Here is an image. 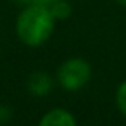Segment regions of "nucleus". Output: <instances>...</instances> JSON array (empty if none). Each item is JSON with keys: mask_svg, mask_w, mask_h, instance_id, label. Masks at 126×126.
<instances>
[{"mask_svg": "<svg viewBox=\"0 0 126 126\" xmlns=\"http://www.w3.org/2000/svg\"><path fill=\"white\" fill-rule=\"evenodd\" d=\"M51 11L45 5H31L19 15L18 35L26 45L38 46L48 40L53 32Z\"/></svg>", "mask_w": 126, "mask_h": 126, "instance_id": "obj_1", "label": "nucleus"}, {"mask_svg": "<svg viewBox=\"0 0 126 126\" xmlns=\"http://www.w3.org/2000/svg\"><path fill=\"white\" fill-rule=\"evenodd\" d=\"M58 77L61 85L69 91L80 89L91 77V67L83 59H69L59 67Z\"/></svg>", "mask_w": 126, "mask_h": 126, "instance_id": "obj_2", "label": "nucleus"}, {"mask_svg": "<svg viewBox=\"0 0 126 126\" xmlns=\"http://www.w3.org/2000/svg\"><path fill=\"white\" fill-rule=\"evenodd\" d=\"M38 126H75V120L67 110L54 109L42 118Z\"/></svg>", "mask_w": 126, "mask_h": 126, "instance_id": "obj_3", "label": "nucleus"}, {"mask_svg": "<svg viewBox=\"0 0 126 126\" xmlns=\"http://www.w3.org/2000/svg\"><path fill=\"white\" fill-rule=\"evenodd\" d=\"M53 81L45 72H35L29 78V89L37 96H43L51 89Z\"/></svg>", "mask_w": 126, "mask_h": 126, "instance_id": "obj_4", "label": "nucleus"}, {"mask_svg": "<svg viewBox=\"0 0 126 126\" xmlns=\"http://www.w3.org/2000/svg\"><path fill=\"white\" fill-rule=\"evenodd\" d=\"M49 11H51L53 18H56V19H65L67 16H70L72 10H70V5H69V3L62 2V0H58V2L51 3Z\"/></svg>", "mask_w": 126, "mask_h": 126, "instance_id": "obj_5", "label": "nucleus"}, {"mask_svg": "<svg viewBox=\"0 0 126 126\" xmlns=\"http://www.w3.org/2000/svg\"><path fill=\"white\" fill-rule=\"evenodd\" d=\"M117 101H118V107H120V110L126 115V81L120 86V89H118Z\"/></svg>", "mask_w": 126, "mask_h": 126, "instance_id": "obj_6", "label": "nucleus"}, {"mask_svg": "<svg viewBox=\"0 0 126 126\" xmlns=\"http://www.w3.org/2000/svg\"><path fill=\"white\" fill-rule=\"evenodd\" d=\"M54 2H58V0H37V5H51V3H54Z\"/></svg>", "mask_w": 126, "mask_h": 126, "instance_id": "obj_7", "label": "nucleus"}, {"mask_svg": "<svg viewBox=\"0 0 126 126\" xmlns=\"http://www.w3.org/2000/svg\"><path fill=\"white\" fill-rule=\"evenodd\" d=\"M118 3H121V5H126V0H117Z\"/></svg>", "mask_w": 126, "mask_h": 126, "instance_id": "obj_8", "label": "nucleus"}]
</instances>
